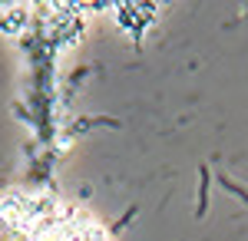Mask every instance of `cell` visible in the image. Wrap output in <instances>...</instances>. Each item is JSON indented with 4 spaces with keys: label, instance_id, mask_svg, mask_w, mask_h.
<instances>
[]
</instances>
